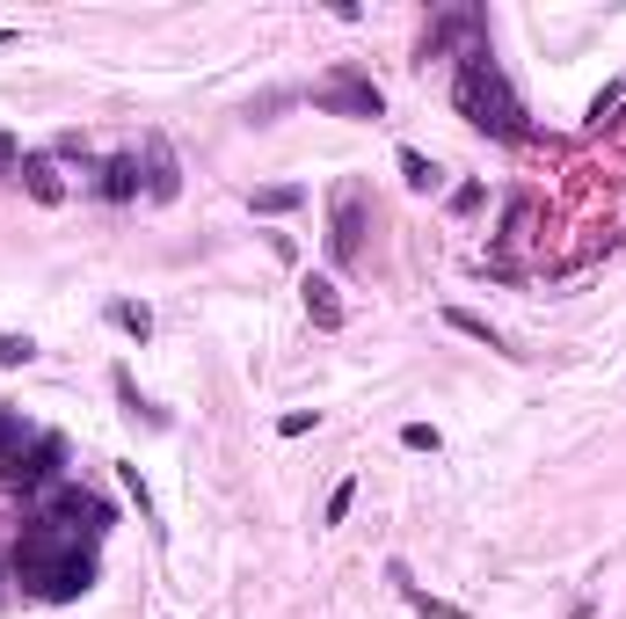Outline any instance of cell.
I'll return each instance as SVG.
<instances>
[{
  "mask_svg": "<svg viewBox=\"0 0 626 619\" xmlns=\"http://www.w3.org/2000/svg\"><path fill=\"white\" fill-rule=\"evenodd\" d=\"M59 459H66V445L45 430V437H29V453L8 459V474L23 481V488H45V481H59Z\"/></svg>",
  "mask_w": 626,
  "mask_h": 619,
  "instance_id": "8992f818",
  "label": "cell"
},
{
  "mask_svg": "<svg viewBox=\"0 0 626 619\" xmlns=\"http://www.w3.org/2000/svg\"><path fill=\"white\" fill-rule=\"evenodd\" d=\"M313 110H328V117H379L386 110V96L364 81L358 66H336L321 88H313Z\"/></svg>",
  "mask_w": 626,
  "mask_h": 619,
  "instance_id": "3957f363",
  "label": "cell"
},
{
  "mask_svg": "<svg viewBox=\"0 0 626 619\" xmlns=\"http://www.w3.org/2000/svg\"><path fill=\"white\" fill-rule=\"evenodd\" d=\"M45 524H59V532H73V540H80V532H102V524H117V510H110V503L102 496H88V488H51V503H45Z\"/></svg>",
  "mask_w": 626,
  "mask_h": 619,
  "instance_id": "277c9868",
  "label": "cell"
},
{
  "mask_svg": "<svg viewBox=\"0 0 626 619\" xmlns=\"http://www.w3.org/2000/svg\"><path fill=\"white\" fill-rule=\"evenodd\" d=\"M146 153H153V175H146V197H161V205H168V197L183 190V175H175V153H168V139L153 132V139H146Z\"/></svg>",
  "mask_w": 626,
  "mask_h": 619,
  "instance_id": "52a82bcc",
  "label": "cell"
},
{
  "mask_svg": "<svg viewBox=\"0 0 626 619\" xmlns=\"http://www.w3.org/2000/svg\"><path fill=\"white\" fill-rule=\"evenodd\" d=\"M401 445H409V453H437V445H445V437H437L430 423H401Z\"/></svg>",
  "mask_w": 626,
  "mask_h": 619,
  "instance_id": "ac0fdd59",
  "label": "cell"
},
{
  "mask_svg": "<svg viewBox=\"0 0 626 619\" xmlns=\"http://www.w3.org/2000/svg\"><path fill=\"white\" fill-rule=\"evenodd\" d=\"M23 437H29V430L15 423V416H8V408H0V453H23Z\"/></svg>",
  "mask_w": 626,
  "mask_h": 619,
  "instance_id": "d6986e66",
  "label": "cell"
},
{
  "mask_svg": "<svg viewBox=\"0 0 626 619\" xmlns=\"http://www.w3.org/2000/svg\"><path fill=\"white\" fill-rule=\"evenodd\" d=\"M299 292H306V313H313V329H328V335H336V329H342V299H336V285H328V277H306Z\"/></svg>",
  "mask_w": 626,
  "mask_h": 619,
  "instance_id": "9c48e42d",
  "label": "cell"
},
{
  "mask_svg": "<svg viewBox=\"0 0 626 619\" xmlns=\"http://www.w3.org/2000/svg\"><path fill=\"white\" fill-rule=\"evenodd\" d=\"M23 190L37 197V205H59V197H66V183H59L51 153H29V161H23Z\"/></svg>",
  "mask_w": 626,
  "mask_h": 619,
  "instance_id": "ba28073f",
  "label": "cell"
},
{
  "mask_svg": "<svg viewBox=\"0 0 626 619\" xmlns=\"http://www.w3.org/2000/svg\"><path fill=\"white\" fill-rule=\"evenodd\" d=\"M350 503H358V481H336V488H328V510H321V518L342 524V518H350Z\"/></svg>",
  "mask_w": 626,
  "mask_h": 619,
  "instance_id": "9a60e30c",
  "label": "cell"
},
{
  "mask_svg": "<svg viewBox=\"0 0 626 619\" xmlns=\"http://www.w3.org/2000/svg\"><path fill=\"white\" fill-rule=\"evenodd\" d=\"M452 212H459V219L481 212V183H459V190H452Z\"/></svg>",
  "mask_w": 626,
  "mask_h": 619,
  "instance_id": "ffe728a7",
  "label": "cell"
},
{
  "mask_svg": "<svg viewBox=\"0 0 626 619\" xmlns=\"http://www.w3.org/2000/svg\"><path fill=\"white\" fill-rule=\"evenodd\" d=\"M445 321H452V329H459V335H466V343H488V350H503V335L488 329L481 313H466V307H445Z\"/></svg>",
  "mask_w": 626,
  "mask_h": 619,
  "instance_id": "4fadbf2b",
  "label": "cell"
},
{
  "mask_svg": "<svg viewBox=\"0 0 626 619\" xmlns=\"http://www.w3.org/2000/svg\"><path fill=\"white\" fill-rule=\"evenodd\" d=\"M452 102H459V117L474 124V132H488V139H531V124H525V102L510 96V81L503 66L488 59V45L474 51H459V73H452Z\"/></svg>",
  "mask_w": 626,
  "mask_h": 619,
  "instance_id": "7a4b0ae2",
  "label": "cell"
},
{
  "mask_svg": "<svg viewBox=\"0 0 626 619\" xmlns=\"http://www.w3.org/2000/svg\"><path fill=\"white\" fill-rule=\"evenodd\" d=\"M102 197H110V205H132V197H139V161H132V153L102 161Z\"/></svg>",
  "mask_w": 626,
  "mask_h": 619,
  "instance_id": "30bf717a",
  "label": "cell"
},
{
  "mask_svg": "<svg viewBox=\"0 0 626 619\" xmlns=\"http://www.w3.org/2000/svg\"><path fill=\"white\" fill-rule=\"evenodd\" d=\"M401 183H409V190H437V183H445V168H437L423 146H401Z\"/></svg>",
  "mask_w": 626,
  "mask_h": 619,
  "instance_id": "7c38bea8",
  "label": "cell"
},
{
  "mask_svg": "<svg viewBox=\"0 0 626 619\" xmlns=\"http://www.w3.org/2000/svg\"><path fill=\"white\" fill-rule=\"evenodd\" d=\"M358 234H364V190L358 183H336V234H328V256L350 270L358 262Z\"/></svg>",
  "mask_w": 626,
  "mask_h": 619,
  "instance_id": "5b68a950",
  "label": "cell"
},
{
  "mask_svg": "<svg viewBox=\"0 0 626 619\" xmlns=\"http://www.w3.org/2000/svg\"><path fill=\"white\" fill-rule=\"evenodd\" d=\"M124 474V488H132V496H139V518H153V496H146V481H139V467H117Z\"/></svg>",
  "mask_w": 626,
  "mask_h": 619,
  "instance_id": "44dd1931",
  "label": "cell"
},
{
  "mask_svg": "<svg viewBox=\"0 0 626 619\" xmlns=\"http://www.w3.org/2000/svg\"><path fill=\"white\" fill-rule=\"evenodd\" d=\"M313 423H321V416H313V408H291V416H285V423H277V430H285V437H306Z\"/></svg>",
  "mask_w": 626,
  "mask_h": 619,
  "instance_id": "7402d4cb",
  "label": "cell"
},
{
  "mask_svg": "<svg viewBox=\"0 0 626 619\" xmlns=\"http://www.w3.org/2000/svg\"><path fill=\"white\" fill-rule=\"evenodd\" d=\"M15 575H23L29 597H45V605H73V597L96 591V554L80 547L73 532H59V524H29L23 540H15Z\"/></svg>",
  "mask_w": 626,
  "mask_h": 619,
  "instance_id": "6da1fadb",
  "label": "cell"
},
{
  "mask_svg": "<svg viewBox=\"0 0 626 619\" xmlns=\"http://www.w3.org/2000/svg\"><path fill=\"white\" fill-rule=\"evenodd\" d=\"M299 205H306L299 183H270V190H255V212H299Z\"/></svg>",
  "mask_w": 626,
  "mask_h": 619,
  "instance_id": "5bb4252c",
  "label": "cell"
},
{
  "mask_svg": "<svg viewBox=\"0 0 626 619\" xmlns=\"http://www.w3.org/2000/svg\"><path fill=\"white\" fill-rule=\"evenodd\" d=\"M386 575L401 583V597H409V605H415V612H423V619H466V612H459V605H445V597H430V591H423V583H409V569H401V561H393V569H386Z\"/></svg>",
  "mask_w": 626,
  "mask_h": 619,
  "instance_id": "8fae6325",
  "label": "cell"
},
{
  "mask_svg": "<svg viewBox=\"0 0 626 619\" xmlns=\"http://www.w3.org/2000/svg\"><path fill=\"white\" fill-rule=\"evenodd\" d=\"M619 102H626V88H604V96L590 102V124H604V117H612V110H619Z\"/></svg>",
  "mask_w": 626,
  "mask_h": 619,
  "instance_id": "603a6c76",
  "label": "cell"
},
{
  "mask_svg": "<svg viewBox=\"0 0 626 619\" xmlns=\"http://www.w3.org/2000/svg\"><path fill=\"white\" fill-rule=\"evenodd\" d=\"M110 321H117L124 335H146V329H153V313H146V307H132V299H124V307H110Z\"/></svg>",
  "mask_w": 626,
  "mask_h": 619,
  "instance_id": "2e32d148",
  "label": "cell"
},
{
  "mask_svg": "<svg viewBox=\"0 0 626 619\" xmlns=\"http://www.w3.org/2000/svg\"><path fill=\"white\" fill-rule=\"evenodd\" d=\"M29 358H37V343H29V335H0V364H8V372L29 364Z\"/></svg>",
  "mask_w": 626,
  "mask_h": 619,
  "instance_id": "e0dca14e",
  "label": "cell"
}]
</instances>
